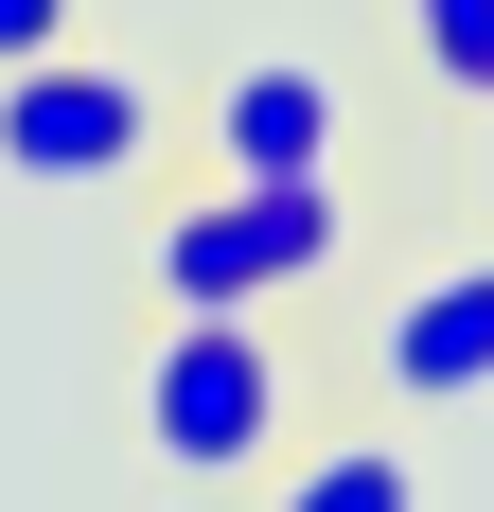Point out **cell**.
<instances>
[{
    "instance_id": "8",
    "label": "cell",
    "mask_w": 494,
    "mask_h": 512,
    "mask_svg": "<svg viewBox=\"0 0 494 512\" xmlns=\"http://www.w3.org/2000/svg\"><path fill=\"white\" fill-rule=\"evenodd\" d=\"M71 36V0H0V71H18V53H53Z\"/></svg>"
},
{
    "instance_id": "2",
    "label": "cell",
    "mask_w": 494,
    "mask_h": 512,
    "mask_svg": "<svg viewBox=\"0 0 494 512\" xmlns=\"http://www.w3.org/2000/svg\"><path fill=\"white\" fill-rule=\"evenodd\" d=\"M353 248V212H336V177H212V195H177L159 212V301H300L318 265Z\"/></svg>"
},
{
    "instance_id": "3",
    "label": "cell",
    "mask_w": 494,
    "mask_h": 512,
    "mask_svg": "<svg viewBox=\"0 0 494 512\" xmlns=\"http://www.w3.org/2000/svg\"><path fill=\"white\" fill-rule=\"evenodd\" d=\"M159 159V89L142 71H106V53H18L0 71V177H36V195H89V177H142Z\"/></svg>"
},
{
    "instance_id": "6",
    "label": "cell",
    "mask_w": 494,
    "mask_h": 512,
    "mask_svg": "<svg viewBox=\"0 0 494 512\" xmlns=\"http://www.w3.org/2000/svg\"><path fill=\"white\" fill-rule=\"evenodd\" d=\"M406 495H424V477H406V442H318L283 512H406Z\"/></svg>"
},
{
    "instance_id": "9",
    "label": "cell",
    "mask_w": 494,
    "mask_h": 512,
    "mask_svg": "<svg viewBox=\"0 0 494 512\" xmlns=\"http://www.w3.org/2000/svg\"><path fill=\"white\" fill-rule=\"evenodd\" d=\"M477 177H494V89H477Z\"/></svg>"
},
{
    "instance_id": "5",
    "label": "cell",
    "mask_w": 494,
    "mask_h": 512,
    "mask_svg": "<svg viewBox=\"0 0 494 512\" xmlns=\"http://www.w3.org/2000/svg\"><path fill=\"white\" fill-rule=\"evenodd\" d=\"M212 177H336V71L247 53L230 89H212Z\"/></svg>"
},
{
    "instance_id": "4",
    "label": "cell",
    "mask_w": 494,
    "mask_h": 512,
    "mask_svg": "<svg viewBox=\"0 0 494 512\" xmlns=\"http://www.w3.org/2000/svg\"><path fill=\"white\" fill-rule=\"evenodd\" d=\"M371 389L389 407H494V265H442L371 318Z\"/></svg>"
},
{
    "instance_id": "1",
    "label": "cell",
    "mask_w": 494,
    "mask_h": 512,
    "mask_svg": "<svg viewBox=\"0 0 494 512\" xmlns=\"http://www.w3.org/2000/svg\"><path fill=\"white\" fill-rule=\"evenodd\" d=\"M283 407H300L283 301H177V336L142 354V460H159V477H247V460H283Z\"/></svg>"
},
{
    "instance_id": "7",
    "label": "cell",
    "mask_w": 494,
    "mask_h": 512,
    "mask_svg": "<svg viewBox=\"0 0 494 512\" xmlns=\"http://www.w3.org/2000/svg\"><path fill=\"white\" fill-rule=\"evenodd\" d=\"M406 53H424V71L477 106V89H494V0H406Z\"/></svg>"
}]
</instances>
